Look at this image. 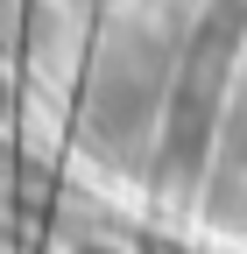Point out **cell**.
<instances>
[{"label":"cell","mask_w":247,"mask_h":254,"mask_svg":"<svg viewBox=\"0 0 247 254\" xmlns=\"http://www.w3.org/2000/svg\"><path fill=\"white\" fill-rule=\"evenodd\" d=\"M212 205H219L233 226H247V120L226 134L219 148V170H212Z\"/></svg>","instance_id":"cell-3"},{"label":"cell","mask_w":247,"mask_h":254,"mask_svg":"<svg viewBox=\"0 0 247 254\" xmlns=\"http://www.w3.org/2000/svg\"><path fill=\"white\" fill-rule=\"evenodd\" d=\"M71 7H106V0H71Z\"/></svg>","instance_id":"cell-4"},{"label":"cell","mask_w":247,"mask_h":254,"mask_svg":"<svg viewBox=\"0 0 247 254\" xmlns=\"http://www.w3.org/2000/svg\"><path fill=\"white\" fill-rule=\"evenodd\" d=\"M163 106V57H148L134 36L127 43H113L99 57V85H92V127L113 141V148H127L148 120H156Z\"/></svg>","instance_id":"cell-2"},{"label":"cell","mask_w":247,"mask_h":254,"mask_svg":"<svg viewBox=\"0 0 247 254\" xmlns=\"http://www.w3.org/2000/svg\"><path fill=\"white\" fill-rule=\"evenodd\" d=\"M233 36H240V0H226L219 21L205 14L191 57H184V78L170 92V127H163L170 170H198L212 155V113H219V85H226V64H233Z\"/></svg>","instance_id":"cell-1"},{"label":"cell","mask_w":247,"mask_h":254,"mask_svg":"<svg viewBox=\"0 0 247 254\" xmlns=\"http://www.w3.org/2000/svg\"><path fill=\"white\" fill-rule=\"evenodd\" d=\"M85 254H99V247H85Z\"/></svg>","instance_id":"cell-5"}]
</instances>
